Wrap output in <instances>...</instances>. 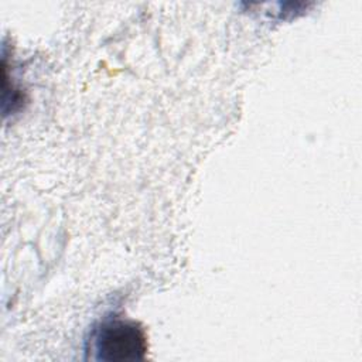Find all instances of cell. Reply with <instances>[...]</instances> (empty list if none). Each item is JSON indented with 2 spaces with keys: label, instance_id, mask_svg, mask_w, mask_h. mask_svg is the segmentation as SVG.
I'll list each match as a JSON object with an SVG mask.
<instances>
[{
  "label": "cell",
  "instance_id": "cell-1",
  "mask_svg": "<svg viewBox=\"0 0 362 362\" xmlns=\"http://www.w3.org/2000/svg\"><path fill=\"white\" fill-rule=\"evenodd\" d=\"M93 349L102 361H137L147 352V337L137 322L113 318L95 329Z\"/></svg>",
  "mask_w": 362,
  "mask_h": 362
}]
</instances>
